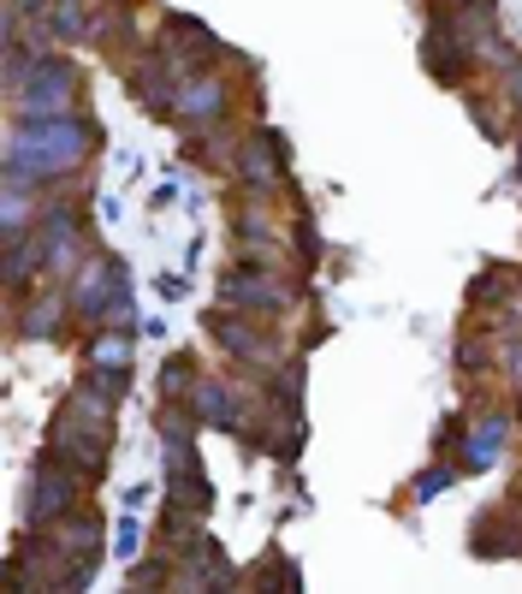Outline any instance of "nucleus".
Returning <instances> with one entry per match:
<instances>
[{"instance_id": "39448f33", "label": "nucleus", "mask_w": 522, "mask_h": 594, "mask_svg": "<svg viewBox=\"0 0 522 594\" xmlns=\"http://www.w3.org/2000/svg\"><path fill=\"white\" fill-rule=\"evenodd\" d=\"M130 96H143V108H155V113H172V66L161 54H149L130 71Z\"/></svg>"}, {"instance_id": "0eeeda50", "label": "nucleus", "mask_w": 522, "mask_h": 594, "mask_svg": "<svg viewBox=\"0 0 522 594\" xmlns=\"http://www.w3.org/2000/svg\"><path fill=\"white\" fill-rule=\"evenodd\" d=\"M220 101H226V83L220 78H196V83H184L179 108L191 113V120H208V113H220Z\"/></svg>"}, {"instance_id": "20e7f679", "label": "nucleus", "mask_w": 522, "mask_h": 594, "mask_svg": "<svg viewBox=\"0 0 522 594\" xmlns=\"http://www.w3.org/2000/svg\"><path fill=\"white\" fill-rule=\"evenodd\" d=\"M292 298L280 280H261L256 268H243V273H231L226 280V303H243V310H280V303Z\"/></svg>"}, {"instance_id": "9d476101", "label": "nucleus", "mask_w": 522, "mask_h": 594, "mask_svg": "<svg viewBox=\"0 0 522 594\" xmlns=\"http://www.w3.org/2000/svg\"><path fill=\"white\" fill-rule=\"evenodd\" d=\"M191 381H196V363H191V357H172L167 374H161V393H167V399H179Z\"/></svg>"}, {"instance_id": "1a4fd4ad", "label": "nucleus", "mask_w": 522, "mask_h": 594, "mask_svg": "<svg viewBox=\"0 0 522 594\" xmlns=\"http://www.w3.org/2000/svg\"><path fill=\"white\" fill-rule=\"evenodd\" d=\"M214 333H220V345L226 351H238V357H261V339L243 322H214Z\"/></svg>"}, {"instance_id": "f8f14e48", "label": "nucleus", "mask_w": 522, "mask_h": 594, "mask_svg": "<svg viewBox=\"0 0 522 594\" xmlns=\"http://www.w3.org/2000/svg\"><path fill=\"white\" fill-rule=\"evenodd\" d=\"M452 487V470H428V475H416V500H433V494H445Z\"/></svg>"}, {"instance_id": "ddd939ff", "label": "nucleus", "mask_w": 522, "mask_h": 594, "mask_svg": "<svg viewBox=\"0 0 522 594\" xmlns=\"http://www.w3.org/2000/svg\"><path fill=\"white\" fill-rule=\"evenodd\" d=\"M137 541H143V529H137V517H125V524H120V553L130 559V553H137Z\"/></svg>"}, {"instance_id": "7ed1b4c3", "label": "nucleus", "mask_w": 522, "mask_h": 594, "mask_svg": "<svg viewBox=\"0 0 522 594\" xmlns=\"http://www.w3.org/2000/svg\"><path fill=\"white\" fill-rule=\"evenodd\" d=\"M31 505H36V524H54L60 512H71V505H78V470H71L66 458H48V463L36 470Z\"/></svg>"}, {"instance_id": "f257e3e1", "label": "nucleus", "mask_w": 522, "mask_h": 594, "mask_svg": "<svg viewBox=\"0 0 522 594\" xmlns=\"http://www.w3.org/2000/svg\"><path fill=\"white\" fill-rule=\"evenodd\" d=\"M71 83H78V71L60 66V60H42V54H36L31 78H24L12 96H19V108L31 113V120H54V113L71 108Z\"/></svg>"}, {"instance_id": "9b49d317", "label": "nucleus", "mask_w": 522, "mask_h": 594, "mask_svg": "<svg viewBox=\"0 0 522 594\" xmlns=\"http://www.w3.org/2000/svg\"><path fill=\"white\" fill-rule=\"evenodd\" d=\"M54 315H60V298L36 303V310H31V322H24V339H48V333H54Z\"/></svg>"}, {"instance_id": "2eb2a0df", "label": "nucleus", "mask_w": 522, "mask_h": 594, "mask_svg": "<svg viewBox=\"0 0 522 594\" xmlns=\"http://www.w3.org/2000/svg\"><path fill=\"white\" fill-rule=\"evenodd\" d=\"M48 7H54V0H12L7 19H19V12H42V19H48Z\"/></svg>"}, {"instance_id": "423d86ee", "label": "nucleus", "mask_w": 522, "mask_h": 594, "mask_svg": "<svg viewBox=\"0 0 522 594\" xmlns=\"http://www.w3.org/2000/svg\"><path fill=\"white\" fill-rule=\"evenodd\" d=\"M504 416H487V423H475V434L469 440H463V463H469V470H487L492 458H499V446H504Z\"/></svg>"}, {"instance_id": "6e6552de", "label": "nucleus", "mask_w": 522, "mask_h": 594, "mask_svg": "<svg viewBox=\"0 0 522 594\" xmlns=\"http://www.w3.org/2000/svg\"><path fill=\"white\" fill-rule=\"evenodd\" d=\"M196 411L208 416V423H220V428H238V423H243V416H238V399H226V386H214V381L196 393Z\"/></svg>"}, {"instance_id": "f03ea898", "label": "nucleus", "mask_w": 522, "mask_h": 594, "mask_svg": "<svg viewBox=\"0 0 522 594\" xmlns=\"http://www.w3.org/2000/svg\"><path fill=\"white\" fill-rule=\"evenodd\" d=\"M125 298V268L120 262H90L78 273V292H71V303H78V315H90V327L107 322V310Z\"/></svg>"}, {"instance_id": "4468645a", "label": "nucleus", "mask_w": 522, "mask_h": 594, "mask_svg": "<svg viewBox=\"0 0 522 594\" xmlns=\"http://www.w3.org/2000/svg\"><path fill=\"white\" fill-rule=\"evenodd\" d=\"M504 83H511V101L522 108V60H504Z\"/></svg>"}]
</instances>
